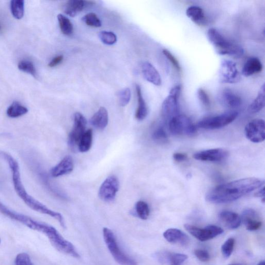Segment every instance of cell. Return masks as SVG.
Wrapping results in <instances>:
<instances>
[{
    "label": "cell",
    "instance_id": "obj_1",
    "mask_svg": "<svg viewBox=\"0 0 265 265\" xmlns=\"http://www.w3.org/2000/svg\"><path fill=\"white\" fill-rule=\"evenodd\" d=\"M264 183L263 180L254 177L231 181L211 190L207 193L206 201L213 204H225L234 202L261 188Z\"/></svg>",
    "mask_w": 265,
    "mask_h": 265
},
{
    "label": "cell",
    "instance_id": "obj_2",
    "mask_svg": "<svg viewBox=\"0 0 265 265\" xmlns=\"http://www.w3.org/2000/svg\"><path fill=\"white\" fill-rule=\"evenodd\" d=\"M0 157L8 163L12 174L15 190L25 203L32 210L48 215L55 219L62 227L65 228L64 219L61 213L50 209L28 193L23 184L20 166L18 161L11 155L4 152H0Z\"/></svg>",
    "mask_w": 265,
    "mask_h": 265
},
{
    "label": "cell",
    "instance_id": "obj_3",
    "mask_svg": "<svg viewBox=\"0 0 265 265\" xmlns=\"http://www.w3.org/2000/svg\"><path fill=\"white\" fill-rule=\"evenodd\" d=\"M207 37L215 51L220 55L239 58L244 55V49L241 46L227 40L217 29H209L207 31Z\"/></svg>",
    "mask_w": 265,
    "mask_h": 265
},
{
    "label": "cell",
    "instance_id": "obj_4",
    "mask_svg": "<svg viewBox=\"0 0 265 265\" xmlns=\"http://www.w3.org/2000/svg\"><path fill=\"white\" fill-rule=\"evenodd\" d=\"M42 233L47 236L50 242L59 251L75 258L80 257L74 245L65 239L55 227L46 224Z\"/></svg>",
    "mask_w": 265,
    "mask_h": 265
},
{
    "label": "cell",
    "instance_id": "obj_5",
    "mask_svg": "<svg viewBox=\"0 0 265 265\" xmlns=\"http://www.w3.org/2000/svg\"><path fill=\"white\" fill-rule=\"evenodd\" d=\"M103 237L109 252L114 260L121 265H138L137 262L126 255L120 248L112 231L104 227Z\"/></svg>",
    "mask_w": 265,
    "mask_h": 265
},
{
    "label": "cell",
    "instance_id": "obj_6",
    "mask_svg": "<svg viewBox=\"0 0 265 265\" xmlns=\"http://www.w3.org/2000/svg\"><path fill=\"white\" fill-rule=\"evenodd\" d=\"M181 91V86L179 85L173 88L169 95L163 102L161 114L165 120H170L179 114V99Z\"/></svg>",
    "mask_w": 265,
    "mask_h": 265
},
{
    "label": "cell",
    "instance_id": "obj_7",
    "mask_svg": "<svg viewBox=\"0 0 265 265\" xmlns=\"http://www.w3.org/2000/svg\"><path fill=\"white\" fill-rule=\"evenodd\" d=\"M238 112L236 111H229L222 114L205 118L199 121L197 124L198 127L207 129H219L233 122L238 117Z\"/></svg>",
    "mask_w": 265,
    "mask_h": 265
},
{
    "label": "cell",
    "instance_id": "obj_8",
    "mask_svg": "<svg viewBox=\"0 0 265 265\" xmlns=\"http://www.w3.org/2000/svg\"><path fill=\"white\" fill-rule=\"evenodd\" d=\"M169 129L175 136H192L196 134V127L187 116L178 114L170 120Z\"/></svg>",
    "mask_w": 265,
    "mask_h": 265
},
{
    "label": "cell",
    "instance_id": "obj_9",
    "mask_svg": "<svg viewBox=\"0 0 265 265\" xmlns=\"http://www.w3.org/2000/svg\"><path fill=\"white\" fill-rule=\"evenodd\" d=\"M87 121L86 118L80 112L74 116V125L68 137V144L73 151L77 149L80 140L86 132Z\"/></svg>",
    "mask_w": 265,
    "mask_h": 265
},
{
    "label": "cell",
    "instance_id": "obj_10",
    "mask_svg": "<svg viewBox=\"0 0 265 265\" xmlns=\"http://www.w3.org/2000/svg\"><path fill=\"white\" fill-rule=\"evenodd\" d=\"M240 79V74L234 62L229 60H224L221 62L219 70V80L222 84H236Z\"/></svg>",
    "mask_w": 265,
    "mask_h": 265
},
{
    "label": "cell",
    "instance_id": "obj_11",
    "mask_svg": "<svg viewBox=\"0 0 265 265\" xmlns=\"http://www.w3.org/2000/svg\"><path fill=\"white\" fill-rule=\"evenodd\" d=\"M185 228L189 233L200 241H206L223 233V230L216 225H208L204 228L186 224Z\"/></svg>",
    "mask_w": 265,
    "mask_h": 265
},
{
    "label": "cell",
    "instance_id": "obj_12",
    "mask_svg": "<svg viewBox=\"0 0 265 265\" xmlns=\"http://www.w3.org/2000/svg\"><path fill=\"white\" fill-rule=\"evenodd\" d=\"M119 181L115 176L107 177L99 189L98 196L101 200L110 202L114 200L119 190Z\"/></svg>",
    "mask_w": 265,
    "mask_h": 265
},
{
    "label": "cell",
    "instance_id": "obj_13",
    "mask_svg": "<svg viewBox=\"0 0 265 265\" xmlns=\"http://www.w3.org/2000/svg\"><path fill=\"white\" fill-rule=\"evenodd\" d=\"M0 212L6 216L25 225L28 227L41 232L44 223L32 219L27 215L16 212L4 205L0 202Z\"/></svg>",
    "mask_w": 265,
    "mask_h": 265
},
{
    "label": "cell",
    "instance_id": "obj_14",
    "mask_svg": "<svg viewBox=\"0 0 265 265\" xmlns=\"http://www.w3.org/2000/svg\"><path fill=\"white\" fill-rule=\"evenodd\" d=\"M246 138L251 142L260 143L265 140V125L263 120L255 119L248 123L245 127Z\"/></svg>",
    "mask_w": 265,
    "mask_h": 265
},
{
    "label": "cell",
    "instance_id": "obj_15",
    "mask_svg": "<svg viewBox=\"0 0 265 265\" xmlns=\"http://www.w3.org/2000/svg\"><path fill=\"white\" fill-rule=\"evenodd\" d=\"M228 153L225 149L216 148L198 152L193 155V158L198 161L218 162L226 159Z\"/></svg>",
    "mask_w": 265,
    "mask_h": 265
},
{
    "label": "cell",
    "instance_id": "obj_16",
    "mask_svg": "<svg viewBox=\"0 0 265 265\" xmlns=\"http://www.w3.org/2000/svg\"><path fill=\"white\" fill-rule=\"evenodd\" d=\"M218 101L223 106L229 108L239 107L242 104L241 98L229 89H225L220 92Z\"/></svg>",
    "mask_w": 265,
    "mask_h": 265
},
{
    "label": "cell",
    "instance_id": "obj_17",
    "mask_svg": "<svg viewBox=\"0 0 265 265\" xmlns=\"http://www.w3.org/2000/svg\"><path fill=\"white\" fill-rule=\"evenodd\" d=\"M241 220L247 230H257L262 225V222L258 214L252 209L244 210L242 212Z\"/></svg>",
    "mask_w": 265,
    "mask_h": 265
},
{
    "label": "cell",
    "instance_id": "obj_18",
    "mask_svg": "<svg viewBox=\"0 0 265 265\" xmlns=\"http://www.w3.org/2000/svg\"><path fill=\"white\" fill-rule=\"evenodd\" d=\"M94 3V2L85 0H69L64 3L62 9L66 15L74 17L85 8L93 6Z\"/></svg>",
    "mask_w": 265,
    "mask_h": 265
},
{
    "label": "cell",
    "instance_id": "obj_19",
    "mask_svg": "<svg viewBox=\"0 0 265 265\" xmlns=\"http://www.w3.org/2000/svg\"><path fill=\"white\" fill-rule=\"evenodd\" d=\"M74 168V164L72 157L67 156L51 170V174L54 178L68 175L73 171Z\"/></svg>",
    "mask_w": 265,
    "mask_h": 265
},
{
    "label": "cell",
    "instance_id": "obj_20",
    "mask_svg": "<svg viewBox=\"0 0 265 265\" xmlns=\"http://www.w3.org/2000/svg\"><path fill=\"white\" fill-rule=\"evenodd\" d=\"M163 236L168 242L173 244H179L184 246L190 242L189 237L184 232L177 228H170L166 230Z\"/></svg>",
    "mask_w": 265,
    "mask_h": 265
},
{
    "label": "cell",
    "instance_id": "obj_21",
    "mask_svg": "<svg viewBox=\"0 0 265 265\" xmlns=\"http://www.w3.org/2000/svg\"><path fill=\"white\" fill-rule=\"evenodd\" d=\"M141 68L143 76L147 81L157 86L161 85V76L152 64L144 62L142 64Z\"/></svg>",
    "mask_w": 265,
    "mask_h": 265
},
{
    "label": "cell",
    "instance_id": "obj_22",
    "mask_svg": "<svg viewBox=\"0 0 265 265\" xmlns=\"http://www.w3.org/2000/svg\"><path fill=\"white\" fill-rule=\"evenodd\" d=\"M155 257L162 263H169L172 265H180L184 263L188 256L180 253H171L167 251L156 253Z\"/></svg>",
    "mask_w": 265,
    "mask_h": 265
},
{
    "label": "cell",
    "instance_id": "obj_23",
    "mask_svg": "<svg viewBox=\"0 0 265 265\" xmlns=\"http://www.w3.org/2000/svg\"><path fill=\"white\" fill-rule=\"evenodd\" d=\"M219 218L220 221L229 229H235L238 228L241 223V218L239 214L230 211L221 212Z\"/></svg>",
    "mask_w": 265,
    "mask_h": 265
},
{
    "label": "cell",
    "instance_id": "obj_24",
    "mask_svg": "<svg viewBox=\"0 0 265 265\" xmlns=\"http://www.w3.org/2000/svg\"><path fill=\"white\" fill-rule=\"evenodd\" d=\"M262 70V64L257 57H250L246 61L242 69V74L245 77H250L259 73Z\"/></svg>",
    "mask_w": 265,
    "mask_h": 265
},
{
    "label": "cell",
    "instance_id": "obj_25",
    "mask_svg": "<svg viewBox=\"0 0 265 265\" xmlns=\"http://www.w3.org/2000/svg\"><path fill=\"white\" fill-rule=\"evenodd\" d=\"M108 113L107 109L101 107L92 116L90 123L92 126L98 129H104L108 123Z\"/></svg>",
    "mask_w": 265,
    "mask_h": 265
},
{
    "label": "cell",
    "instance_id": "obj_26",
    "mask_svg": "<svg viewBox=\"0 0 265 265\" xmlns=\"http://www.w3.org/2000/svg\"><path fill=\"white\" fill-rule=\"evenodd\" d=\"M186 15L194 23L199 26H204L207 23V19L204 10L200 7L192 6L188 8Z\"/></svg>",
    "mask_w": 265,
    "mask_h": 265
},
{
    "label": "cell",
    "instance_id": "obj_27",
    "mask_svg": "<svg viewBox=\"0 0 265 265\" xmlns=\"http://www.w3.org/2000/svg\"><path fill=\"white\" fill-rule=\"evenodd\" d=\"M136 91L138 107L136 113V118L139 121H143L148 115V107L143 96L141 88L139 85H136Z\"/></svg>",
    "mask_w": 265,
    "mask_h": 265
},
{
    "label": "cell",
    "instance_id": "obj_28",
    "mask_svg": "<svg viewBox=\"0 0 265 265\" xmlns=\"http://www.w3.org/2000/svg\"><path fill=\"white\" fill-rule=\"evenodd\" d=\"M264 85L260 87L257 96L248 108V111L251 113H256L264 107Z\"/></svg>",
    "mask_w": 265,
    "mask_h": 265
},
{
    "label": "cell",
    "instance_id": "obj_29",
    "mask_svg": "<svg viewBox=\"0 0 265 265\" xmlns=\"http://www.w3.org/2000/svg\"><path fill=\"white\" fill-rule=\"evenodd\" d=\"M93 142V131L89 129L86 131L81 138L78 145V151L82 153L88 152L90 150Z\"/></svg>",
    "mask_w": 265,
    "mask_h": 265
},
{
    "label": "cell",
    "instance_id": "obj_30",
    "mask_svg": "<svg viewBox=\"0 0 265 265\" xmlns=\"http://www.w3.org/2000/svg\"><path fill=\"white\" fill-rule=\"evenodd\" d=\"M28 112V109L18 102H14L8 109L7 114L9 117L16 118L21 117Z\"/></svg>",
    "mask_w": 265,
    "mask_h": 265
},
{
    "label": "cell",
    "instance_id": "obj_31",
    "mask_svg": "<svg viewBox=\"0 0 265 265\" xmlns=\"http://www.w3.org/2000/svg\"><path fill=\"white\" fill-rule=\"evenodd\" d=\"M58 20L60 30L63 34L66 36H71L73 33L74 28L70 20L64 15L59 14Z\"/></svg>",
    "mask_w": 265,
    "mask_h": 265
},
{
    "label": "cell",
    "instance_id": "obj_32",
    "mask_svg": "<svg viewBox=\"0 0 265 265\" xmlns=\"http://www.w3.org/2000/svg\"><path fill=\"white\" fill-rule=\"evenodd\" d=\"M25 2L24 0H13L11 2V11L14 18L21 20L24 15Z\"/></svg>",
    "mask_w": 265,
    "mask_h": 265
},
{
    "label": "cell",
    "instance_id": "obj_33",
    "mask_svg": "<svg viewBox=\"0 0 265 265\" xmlns=\"http://www.w3.org/2000/svg\"><path fill=\"white\" fill-rule=\"evenodd\" d=\"M18 68L21 71L29 74L35 78L37 77V72L35 66L31 61L28 60L20 61L18 64Z\"/></svg>",
    "mask_w": 265,
    "mask_h": 265
},
{
    "label": "cell",
    "instance_id": "obj_34",
    "mask_svg": "<svg viewBox=\"0 0 265 265\" xmlns=\"http://www.w3.org/2000/svg\"><path fill=\"white\" fill-rule=\"evenodd\" d=\"M136 210L140 218L147 220L150 214V209L147 203L144 201H139L136 205Z\"/></svg>",
    "mask_w": 265,
    "mask_h": 265
},
{
    "label": "cell",
    "instance_id": "obj_35",
    "mask_svg": "<svg viewBox=\"0 0 265 265\" xmlns=\"http://www.w3.org/2000/svg\"><path fill=\"white\" fill-rule=\"evenodd\" d=\"M235 244V240L233 238L228 239L222 245L221 251L223 256L226 258H229L233 253Z\"/></svg>",
    "mask_w": 265,
    "mask_h": 265
},
{
    "label": "cell",
    "instance_id": "obj_36",
    "mask_svg": "<svg viewBox=\"0 0 265 265\" xmlns=\"http://www.w3.org/2000/svg\"><path fill=\"white\" fill-rule=\"evenodd\" d=\"M152 138L155 142L160 143H166L168 141L167 131L162 126H159L154 131Z\"/></svg>",
    "mask_w": 265,
    "mask_h": 265
},
{
    "label": "cell",
    "instance_id": "obj_37",
    "mask_svg": "<svg viewBox=\"0 0 265 265\" xmlns=\"http://www.w3.org/2000/svg\"><path fill=\"white\" fill-rule=\"evenodd\" d=\"M99 38L105 44L112 45L116 43L117 40V36L111 32L102 31L99 33Z\"/></svg>",
    "mask_w": 265,
    "mask_h": 265
},
{
    "label": "cell",
    "instance_id": "obj_38",
    "mask_svg": "<svg viewBox=\"0 0 265 265\" xmlns=\"http://www.w3.org/2000/svg\"><path fill=\"white\" fill-rule=\"evenodd\" d=\"M83 21L88 26L94 28H99L102 26V23L97 16L93 13H89L83 18Z\"/></svg>",
    "mask_w": 265,
    "mask_h": 265
},
{
    "label": "cell",
    "instance_id": "obj_39",
    "mask_svg": "<svg viewBox=\"0 0 265 265\" xmlns=\"http://www.w3.org/2000/svg\"><path fill=\"white\" fill-rule=\"evenodd\" d=\"M119 105L124 107L130 101L131 93L129 88H125L118 93Z\"/></svg>",
    "mask_w": 265,
    "mask_h": 265
},
{
    "label": "cell",
    "instance_id": "obj_40",
    "mask_svg": "<svg viewBox=\"0 0 265 265\" xmlns=\"http://www.w3.org/2000/svg\"><path fill=\"white\" fill-rule=\"evenodd\" d=\"M197 96L202 104L206 108H210L211 101L210 97L206 91L200 88L197 90Z\"/></svg>",
    "mask_w": 265,
    "mask_h": 265
},
{
    "label": "cell",
    "instance_id": "obj_41",
    "mask_svg": "<svg viewBox=\"0 0 265 265\" xmlns=\"http://www.w3.org/2000/svg\"><path fill=\"white\" fill-rule=\"evenodd\" d=\"M16 265H34L29 255L25 253H20L15 259Z\"/></svg>",
    "mask_w": 265,
    "mask_h": 265
},
{
    "label": "cell",
    "instance_id": "obj_42",
    "mask_svg": "<svg viewBox=\"0 0 265 265\" xmlns=\"http://www.w3.org/2000/svg\"><path fill=\"white\" fill-rule=\"evenodd\" d=\"M162 53L163 55L167 58L170 62L173 64L174 67L178 71H181V68L177 59L168 49H163Z\"/></svg>",
    "mask_w": 265,
    "mask_h": 265
},
{
    "label": "cell",
    "instance_id": "obj_43",
    "mask_svg": "<svg viewBox=\"0 0 265 265\" xmlns=\"http://www.w3.org/2000/svg\"><path fill=\"white\" fill-rule=\"evenodd\" d=\"M194 254L196 257L203 262H207L210 259V255L205 250L196 249L194 251Z\"/></svg>",
    "mask_w": 265,
    "mask_h": 265
},
{
    "label": "cell",
    "instance_id": "obj_44",
    "mask_svg": "<svg viewBox=\"0 0 265 265\" xmlns=\"http://www.w3.org/2000/svg\"><path fill=\"white\" fill-rule=\"evenodd\" d=\"M64 59L62 55H59L54 58L48 64L50 68L56 67L57 65L62 63Z\"/></svg>",
    "mask_w": 265,
    "mask_h": 265
},
{
    "label": "cell",
    "instance_id": "obj_45",
    "mask_svg": "<svg viewBox=\"0 0 265 265\" xmlns=\"http://www.w3.org/2000/svg\"><path fill=\"white\" fill-rule=\"evenodd\" d=\"M173 158L178 162H182L188 160V156L184 153H177L174 154Z\"/></svg>",
    "mask_w": 265,
    "mask_h": 265
},
{
    "label": "cell",
    "instance_id": "obj_46",
    "mask_svg": "<svg viewBox=\"0 0 265 265\" xmlns=\"http://www.w3.org/2000/svg\"><path fill=\"white\" fill-rule=\"evenodd\" d=\"M255 196L257 197L264 198V186L255 194Z\"/></svg>",
    "mask_w": 265,
    "mask_h": 265
},
{
    "label": "cell",
    "instance_id": "obj_47",
    "mask_svg": "<svg viewBox=\"0 0 265 265\" xmlns=\"http://www.w3.org/2000/svg\"><path fill=\"white\" fill-rule=\"evenodd\" d=\"M4 32V26L3 24L0 22V33H2Z\"/></svg>",
    "mask_w": 265,
    "mask_h": 265
},
{
    "label": "cell",
    "instance_id": "obj_48",
    "mask_svg": "<svg viewBox=\"0 0 265 265\" xmlns=\"http://www.w3.org/2000/svg\"><path fill=\"white\" fill-rule=\"evenodd\" d=\"M257 265H265V262L264 261H261Z\"/></svg>",
    "mask_w": 265,
    "mask_h": 265
},
{
    "label": "cell",
    "instance_id": "obj_49",
    "mask_svg": "<svg viewBox=\"0 0 265 265\" xmlns=\"http://www.w3.org/2000/svg\"><path fill=\"white\" fill-rule=\"evenodd\" d=\"M230 265H241V264H230Z\"/></svg>",
    "mask_w": 265,
    "mask_h": 265
},
{
    "label": "cell",
    "instance_id": "obj_50",
    "mask_svg": "<svg viewBox=\"0 0 265 265\" xmlns=\"http://www.w3.org/2000/svg\"><path fill=\"white\" fill-rule=\"evenodd\" d=\"M0 243H1V239H0Z\"/></svg>",
    "mask_w": 265,
    "mask_h": 265
}]
</instances>
